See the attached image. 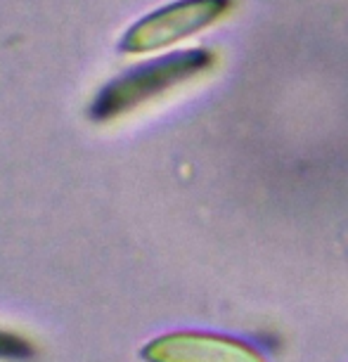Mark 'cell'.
Listing matches in <instances>:
<instances>
[{"mask_svg":"<svg viewBox=\"0 0 348 362\" xmlns=\"http://www.w3.org/2000/svg\"><path fill=\"white\" fill-rule=\"evenodd\" d=\"M209 64L211 54L207 52H182L175 54V57L138 66V69L128 71L126 76L112 81L98 95L91 114L95 119H114V116L156 98L168 88L185 83L197 74H202Z\"/></svg>","mask_w":348,"mask_h":362,"instance_id":"obj_1","label":"cell"},{"mask_svg":"<svg viewBox=\"0 0 348 362\" xmlns=\"http://www.w3.org/2000/svg\"><path fill=\"white\" fill-rule=\"evenodd\" d=\"M228 8V0H182V3L168 5L135 24V29L124 40V47L131 52H145L178 43L218 22Z\"/></svg>","mask_w":348,"mask_h":362,"instance_id":"obj_2","label":"cell"},{"mask_svg":"<svg viewBox=\"0 0 348 362\" xmlns=\"http://www.w3.org/2000/svg\"><path fill=\"white\" fill-rule=\"evenodd\" d=\"M152 362H265L254 346L216 334H170L147 348Z\"/></svg>","mask_w":348,"mask_h":362,"instance_id":"obj_3","label":"cell"},{"mask_svg":"<svg viewBox=\"0 0 348 362\" xmlns=\"http://www.w3.org/2000/svg\"><path fill=\"white\" fill-rule=\"evenodd\" d=\"M33 355L29 341H24L17 334L0 332V360H26Z\"/></svg>","mask_w":348,"mask_h":362,"instance_id":"obj_4","label":"cell"}]
</instances>
